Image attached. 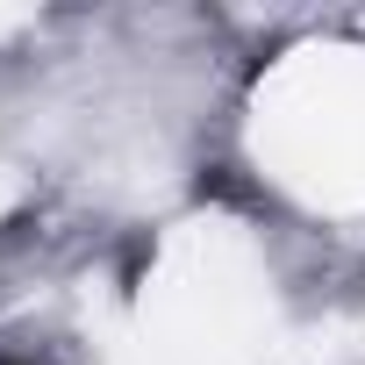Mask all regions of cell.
<instances>
[{
    "label": "cell",
    "instance_id": "1",
    "mask_svg": "<svg viewBox=\"0 0 365 365\" xmlns=\"http://www.w3.org/2000/svg\"><path fill=\"white\" fill-rule=\"evenodd\" d=\"M0 365H22V358H0Z\"/></svg>",
    "mask_w": 365,
    "mask_h": 365
}]
</instances>
